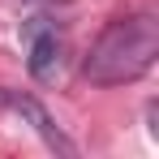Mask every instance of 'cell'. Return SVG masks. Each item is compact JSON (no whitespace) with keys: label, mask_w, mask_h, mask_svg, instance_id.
I'll use <instances>...</instances> for the list:
<instances>
[{"label":"cell","mask_w":159,"mask_h":159,"mask_svg":"<svg viewBox=\"0 0 159 159\" xmlns=\"http://www.w3.org/2000/svg\"><path fill=\"white\" fill-rule=\"evenodd\" d=\"M159 56V17L151 4L116 13L82 60V78L90 86H125L138 82Z\"/></svg>","instance_id":"1"},{"label":"cell","mask_w":159,"mask_h":159,"mask_svg":"<svg viewBox=\"0 0 159 159\" xmlns=\"http://www.w3.org/2000/svg\"><path fill=\"white\" fill-rule=\"evenodd\" d=\"M60 34H56L52 26H34V34H30V48H26V69L34 82H52L56 73H60Z\"/></svg>","instance_id":"2"},{"label":"cell","mask_w":159,"mask_h":159,"mask_svg":"<svg viewBox=\"0 0 159 159\" xmlns=\"http://www.w3.org/2000/svg\"><path fill=\"white\" fill-rule=\"evenodd\" d=\"M0 103H9L17 116H22V120H30V129L39 133V138H43L52 151H60V155H73V142H69V138H65V133L52 125V116H48L43 107L34 103L30 95H4V90H0Z\"/></svg>","instance_id":"3"}]
</instances>
